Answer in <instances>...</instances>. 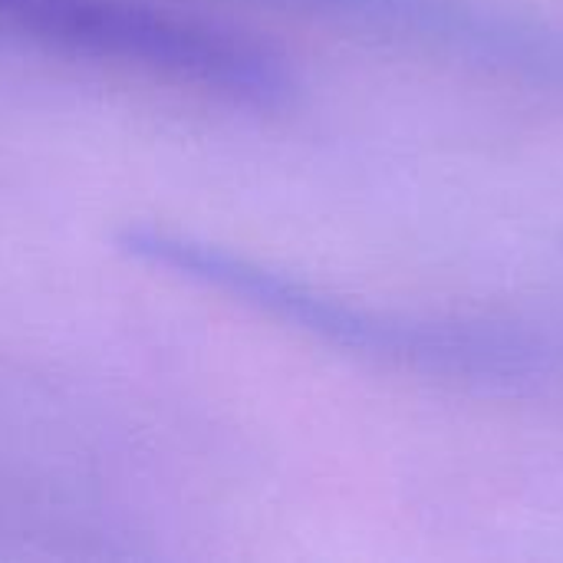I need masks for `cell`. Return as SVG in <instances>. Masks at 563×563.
Here are the masks:
<instances>
[{"instance_id": "7a4b0ae2", "label": "cell", "mask_w": 563, "mask_h": 563, "mask_svg": "<svg viewBox=\"0 0 563 563\" xmlns=\"http://www.w3.org/2000/svg\"><path fill=\"white\" fill-rule=\"evenodd\" d=\"M0 26L254 109H277L297 92L290 66L271 46L145 0H0Z\"/></svg>"}, {"instance_id": "3957f363", "label": "cell", "mask_w": 563, "mask_h": 563, "mask_svg": "<svg viewBox=\"0 0 563 563\" xmlns=\"http://www.w3.org/2000/svg\"><path fill=\"white\" fill-rule=\"evenodd\" d=\"M317 16L445 43L465 56L511 66L554 82L563 73V36L468 0H261Z\"/></svg>"}, {"instance_id": "6da1fadb", "label": "cell", "mask_w": 563, "mask_h": 563, "mask_svg": "<svg viewBox=\"0 0 563 563\" xmlns=\"http://www.w3.org/2000/svg\"><path fill=\"white\" fill-rule=\"evenodd\" d=\"M115 247L148 267H162L208 290L228 294L280 323H290L350 353L379 356L429 373L478 376L488 383L544 379L561 363L558 350L531 333L379 317L373 310L330 297L284 271H274L261 261L175 228L125 224L115 234Z\"/></svg>"}]
</instances>
